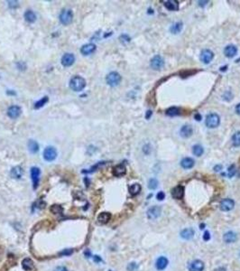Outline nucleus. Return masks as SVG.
I'll use <instances>...</instances> for the list:
<instances>
[{"label": "nucleus", "mask_w": 240, "mask_h": 271, "mask_svg": "<svg viewBox=\"0 0 240 271\" xmlns=\"http://www.w3.org/2000/svg\"><path fill=\"white\" fill-rule=\"evenodd\" d=\"M24 17L25 19V21L28 22V23H34L36 20V15L32 10H26L25 15H24Z\"/></svg>", "instance_id": "24"}, {"label": "nucleus", "mask_w": 240, "mask_h": 271, "mask_svg": "<svg viewBox=\"0 0 240 271\" xmlns=\"http://www.w3.org/2000/svg\"><path fill=\"white\" fill-rule=\"evenodd\" d=\"M168 265V259L165 257H160L156 260L155 266L158 270H164Z\"/></svg>", "instance_id": "21"}, {"label": "nucleus", "mask_w": 240, "mask_h": 271, "mask_svg": "<svg viewBox=\"0 0 240 271\" xmlns=\"http://www.w3.org/2000/svg\"><path fill=\"white\" fill-rule=\"evenodd\" d=\"M23 174H24V170L21 166H16V167L12 168L11 172H10L11 176L13 178H16V179H20L23 176Z\"/></svg>", "instance_id": "22"}, {"label": "nucleus", "mask_w": 240, "mask_h": 271, "mask_svg": "<svg viewBox=\"0 0 240 271\" xmlns=\"http://www.w3.org/2000/svg\"><path fill=\"white\" fill-rule=\"evenodd\" d=\"M210 239V232H209L208 231H206L204 232L203 240L204 241H208Z\"/></svg>", "instance_id": "42"}, {"label": "nucleus", "mask_w": 240, "mask_h": 271, "mask_svg": "<svg viewBox=\"0 0 240 271\" xmlns=\"http://www.w3.org/2000/svg\"><path fill=\"white\" fill-rule=\"evenodd\" d=\"M234 205H235L234 201L228 198V199H224L222 201L219 207H220V210L223 212H229L234 208Z\"/></svg>", "instance_id": "12"}, {"label": "nucleus", "mask_w": 240, "mask_h": 271, "mask_svg": "<svg viewBox=\"0 0 240 271\" xmlns=\"http://www.w3.org/2000/svg\"><path fill=\"white\" fill-rule=\"evenodd\" d=\"M181 236H182V239L187 240V241L192 240L194 236V231L192 230V229H191V228H189V229H184V230L181 232Z\"/></svg>", "instance_id": "26"}, {"label": "nucleus", "mask_w": 240, "mask_h": 271, "mask_svg": "<svg viewBox=\"0 0 240 271\" xmlns=\"http://www.w3.org/2000/svg\"><path fill=\"white\" fill-rule=\"evenodd\" d=\"M140 192H141V185L139 184H134L129 187V193L132 196L137 195Z\"/></svg>", "instance_id": "29"}, {"label": "nucleus", "mask_w": 240, "mask_h": 271, "mask_svg": "<svg viewBox=\"0 0 240 271\" xmlns=\"http://www.w3.org/2000/svg\"><path fill=\"white\" fill-rule=\"evenodd\" d=\"M48 100H49V99H48V97L47 96H45V97H44V98H42L41 100H39L37 102L35 103V110H38V109H40V108H42V107H44L45 104H46L47 102H48Z\"/></svg>", "instance_id": "32"}, {"label": "nucleus", "mask_w": 240, "mask_h": 271, "mask_svg": "<svg viewBox=\"0 0 240 271\" xmlns=\"http://www.w3.org/2000/svg\"><path fill=\"white\" fill-rule=\"evenodd\" d=\"M8 6H9L10 8H16L19 6L18 2L16 1H9L8 2Z\"/></svg>", "instance_id": "40"}, {"label": "nucleus", "mask_w": 240, "mask_h": 271, "mask_svg": "<svg viewBox=\"0 0 240 271\" xmlns=\"http://www.w3.org/2000/svg\"><path fill=\"white\" fill-rule=\"evenodd\" d=\"M53 271H68V269H67V268L61 266V267H57Z\"/></svg>", "instance_id": "43"}, {"label": "nucleus", "mask_w": 240, "mask_h": 271, "mask_svg": "<svg viewBox=\"0 0 240 271\" xmlns=\"http://www.w3.org/2000/svg\"><path fill=\"white\" fill-rule=\"evenodd\" d=\"M166 114L168 116H170V117H174V116H177V115L180 114V110L176 107H172V108H170V109L167 110Z\"/></svg>", "instance_id": "35"}, {"label": "nucleus", "mask_w": 240, "mask_h": 271, "mask_svg": "<svg viewBox=\"0 0 240 271\" xmlns=\"http://www.w3.org/2000/svg\"><path fill=\"white\" fill-rule=\"evenodd\" d=\"M126 173H127V168H126V166L123 164L116 166L113 169V175L115 176H117V177H120V176L125 175Z\"/></svg>", "instance_id": "16"}, {"label": "nucleus", "mask_w": 240, "mask_h": 271, "mask_svg": "<svg viewBox=\"0 0 240 271\" xmlns=\"http://www.w3.org/2000/svg\"><path fill=\"white\" fill-rule=\"evenodd\" d=\"M156 198L158 201H163V200L165 198V194H164V192H159V193L157 194Z\"/></svg>", "instance_id": "41"}, {"label": "nucleus", "mask_w": 240, "mask_h": 271, "mask_svg": "<svg viewBox=\"0 0 240 271\" xmlns=\"http://www.w3.org/2000/svg\"><path fill=\"white\" fill-rule=\"evenodd\" d=\"M28 150L32 153V154H35L39 151V145L37 143L36 141L33 140V139H30L28 141Z\"/></svg>", "instance_id": "27"}, {"label": "nucleus", "mask_w": 240, "mask_h": 271, "mask_svg": "<svg viewBox=\"0 0 240 271\" xmlns=\"http://www.w3.org/2000/svg\"><path fill=\"white\" fill-rule=\"evenodd\" d=\"M192 153L196 157H201V156L203 155L204 153L203 147L201 145H195L192 147Z\"/></svg>", "instance_id": "31"}, {"label": "nucleus", "mask_w": 240, "mask_h": 271, "mask_svg": "<svg viewBox=\"0 0 240 271\" xmlns=\"http://www.w3.org/2000/svg\"><path fill=\"white\" fill-rule=\"evenodd\" d=\"M150 65L152 67V69L155 70V71H159L161 69L164 68V58L160 55H155L152 58L151 60V63H150Z\"/></svg>", "instance_id": "6"}, {"label": "nucleus", "mask_w": 240, "mask_h": 271, "mask_svg": "<svg viewBox=\"0 0 240 271\" xmlns=\"http://www.w3.org/2000/svg\"><path fill=\"white\" fill-rule=\"evenodd\" d=\"M224 54L228 58H233L238 54V48L233 44H229L224 49Z\"/></svg>", "instance_id": "17"}, {"label": "nucleus", "mask_w": 240, "mask_h": 271, "mask_svg": "<svg viewBox=\"0 0 240 271\" xmlns=\"http://www.w3.org/2000/svg\"><path fill=\"white\" fill-rule=\"evenodd\" d=\"M181 166L184 169H190L192 168L194 166V160L191 157H185L182 160L181 162Z\"/></svg>", "instance_id": "23"}, {"label": "nucleus", "mask_w": 240, "mask_h": 271, "mask_svg": "<svg viewBox=\"0 0 240 271\" xmlns=\"http://www.w3.org/2000/svg\"><path fill=\"white\" fill-rule=\"evenodd\" d=\"M44 158L47 162H52L54 161L57 157V150L53 147H47L44 150Z\"/></svg>", "instance_id": "5"}, {"label": "nucleus", "mask_w": 240, "mask_h": 271, "mask_svg": "<svg viewBox=\"0 0 240 271\" xmlns=\"http://www.w3.org/2000/svg\"><path fill=\"white\" fill-rule=\"evenodd\" d=\"M50 210H51V212L53 214H62V212H63L62 207L61 205H59V204H53V205H52L51 208H50Z\"/></svg>", "instance_id": "33"}, {"label": "nucleus", "mask_w": 240, "mask_h": 271, "mask_svg": "<svg viewBox=\"0 0 240 271\" xmlns=\"http://www.w3.org/2000/svg\"><path fill=\"white\" fill-rule=\"evenodd\" d=\"M72 250H66L63 251L62 254H63V255H70V254H72Z\"/></svg>", "instance_id": "46"}, {"label": "nucleus", "mask_w": 240, "mask_h": 271, "mask_svg": "<svg viewBox=\"0 0 240 271\" xmlns=\"http://www.w3.org/2000/svg\"><path fill=\"white\" fill-rule=\"evenodd\" d=\"M152 114H153V112H152L151 110H148L147 112H146V114H145V119H149L151 118Z\"/></svg>", "instance_id": "45"}, {"label": "nucleus", "mask_w": 240, "mask_h": 271, "mask_svg": "<svg viewBox=\"0 0 240 271\" xmlns=\"http://www.w3.org/2000/svg\"><path fill=\"white\" fill-rule=\"evenodd\" d=\"M162 213V208L160 206H153L147 211V217L149 220H155Z\"/></svg>", "instance_id": "10"}, {"label": "nucleus", "mask_w": 240, "mask_h": 271, "mask_svg": "<svg viewBox=\"0 0 240 271\" xmlns=\"http://www.w3.org/2000/svg\"><path fill=\"white\" fill-rule=\"evenodd\" d=\"M94 259H95V261H100L101 260L100 259H99V256H95Z\"/></svg>", "instance_id": "48"}, {"label": "nucleus", "mask_w": 240, "mask_h": 271, "mask_svg": "<svg viewBox=\"0 0 240 271\" xmlns=\"http://www.w3.org/2000/svg\"><path fill=\"white\" fill-rule=\"evenodd\" d=\"M232 143L235 147H240V131L236 132L232 137Z\"/></svg>", "instance_id": "34"}, {"label": "nucleus", "mask_w": 240, "mask_h": 271, "mask_svg": "<svg viewBox=\"0 0 240 271\" xmlns=\"http://www.w3.org/2000/svg\"><path fill=\"white\" fill-rule=\"evenodd\" d=\"M137 269H138V266H137L136 263H135V262L130 263L129 265L127 266V269H128V271H136L137 270Z\"/></svg>", "instance_id": "37"}, {"label": "nucleus", "mask_w": 240, "mask_h": 271, "mask_svg": "<svg viewBox=\"0 0 240 271\" xmlns=\"http://www.w3.org/2000/svg\"><path fill=\"white\" fill-rule=\"evenodd\" d=\"M96 49H97L96 44H84L83 46L81 48V53L83 55H90L91 54H93L96 51Z\"/></svg>", "instance_id": "13"}, {"label": "nucleus", "mask_w": 240, "mask_h": 271, "mask_svg": "<svg viewBox=\"0 0 240 271\" xmlns=\"http://www.w3.org/2000/svg\"><path fill=\"white\" fill-rule=\"evenodd\" d=\"M22 267L25 270H31L34 269V262L31 259H25L22 262Z\"/></svg>", "instance_id": "28"}, {"label": "nucleus", "mask_w": 240, "mask_h": 271, "mask_svg": "<svg viewBox=\"0 0 240 271\" xmlns=\"http://www.w3.org/2000/svg\"><path fill=\"white\" fill-rule=\"evenodd\" d=\"M21 112H22V109L19 106L13 105V106H10L7 110V116L10 119H17L21 115Z\"/></svg>", "instance_id": "9"}, {"label": "nucleus", "mask_w": 240, "mask_h": 271, "mask_svg": "<svg viewBox=\"0 0 240 271\" xmlns=\"http://www.w3.org/2000/svg\"><path fill=\"white\" fill-rule=\"evenodd\" d=\"M220 123V118L216 113H210L206 117L205 124L209 128H216Z\"/></svg>", "instance_id": "2"}, {"label": "nucleus", "mask_w": 240, "mask_h": 271, "mask_svg": "<svg viewBox=\"0 0 240 271\" xmlns=\"http://www.w3.org/2000/svg\"><path fill=\"white\" fill-rule=\"evenodd\" d=\"M121 80H122L121 75L117 72H111L110 73L108 74L107 78H106L107 83L111 87H116V86L119 85Z\"/></svg>", "instance_id": "4"}, {"label": "nucleus", "mask_w": 240, "mask_h": 271, "mask_svg": "<svg viewBox=\"0 0 240 271\" xmlns=\"http://www.w3.org/2000/svg\"><path fill=\"white\" fill-rule=\"evenodd\" d=\"M111 219V214L109 213H101L98 216V221L99 223H102V224H106L108 223Z\"/></svg>", "instance_id": "25"}, {"label": "nucleus", "mask_w": 240, "mask_h": 271, "mask_svg": "<svg viewBox=\"0 0 240 271\" xmlns=\"http://www.w3.org/2000/svg\"><path fill=\"white\" fill-rule=\"evenodd\" d=\"M222 169V166L221 165H217L215 167H214V170L216 171V172H219V171H220Z\"/></svg>", "instance_id": "44"}, {"label": "nucleus", "mask_w": 240, "mask_h": 271, "mask_svg": "<svg viewBox=\"0 0 240 271\" xmlns=\"http://www.w3.org/2000/svg\"><path fill=\"white\" fill-rule=\"evenodd\" d=\"M40 175H41V170L39 167L34 166L31 168V178L33 181V185L34 189H36L39 185V180H40Z\"/></svg>", "instance_id": "7"}, {"label": "nucleus", "mask_w": 240, "mask_h": 271, "mask_svg": "<svg viewBox=\"0 0 240 271\" xmlns=\"http://www.w3.org/2000/svg\"><path fill=\"white\" fill-rule=\"evenodd\" d=\"M203 227H205V225H203V224L201 225V229H203Z\"/></svg>", "instance_id": "50"}, {"label": "nucleus", "mask_w": 240, "mask_h": 271, "mask_svg": "<svg viewBox=\"0 0 240 271\" xmlns=\"http://www.w3.org/2000/svg\"><path fill=\"white\" fill-rule=\"evenodd\" d=\"M204 263L200 259H196L189 265L190 271H203Z\"/></svg>", "instance_id": "14"}, {"label": "nucleus", "mask_w": 240, "mask_h": 271, "mask_svg": "<svg viewBox=\"0 0 240 271\" xmlns=\"http://www.w3.org/2000/svg\"><path fill=\"white\" fill-rule=\"evenodd\" d=\"M86 87V80L81 76H74L70 81V88L73 91H81Z\"/></svg>", "instance_id": "1"}, {"label": "nucleus", "mask_w": 240, "mask_h": 271, "mask_svg": "<svg viewBox=\"0 0 240 271\" xmlns=\"http://www.w3.org/2000/svg\"><path fill=\"white\" fill-rule=\"evenodd\" d=\"M235 174H236V167H235V166H231L228 170V175L229 177H233L235 175Z\"/></svg>", "instance_id": "38"}, {"label": "nucleus", "mask_w": 240, "mask_h": 271, "mask_svg": "<svg viewBox=\"0 0 240 271\" xmlns=\"http://www.w3.org/2000/svg\"><path fill=\"white\" fill-rule=\"evenodd\" d=\"M164 5L165 7V8L170 11H177L179 9V4L177 1L174 0H168V1H164Z\"/></svg>", "instance_id": "20"}, {"label": "nucleus", "mask_w": 240, "mask_h": 271, "mask_svg": "<svg viewBox=\"0 0 240 271\" xmlns=\"http://www.w3.org/2000/svg\"><path fill=\"white\" fill-rule=\"evenodd\" d=\"M237 240L238 236L234 231H228L223 236V241L226 243H234L237 241Z\"/></svg>", "instance_id": "18"}, {"label": "nucleus", "mask_w": 240, "mask_h": 271, "mask_svg": "<svg viewBox=\"0 0 240 271\" xmlns=\"http://www.w3.org/2000/svg\"><path fill=\"white\" fill-rule=\"evenodd\" d=\"M72 18H73V13L71 9H63L59 16L60 22L64 26H69L72 22Z\"/></svg>", "instance_id": "3"}, {"label": "nucleus", "mask_w": 240, "mask_h": 271, "mask_svg": "<svg viewBox=\"0 0 240 271\" xmlns=\"http://www.w3.org/2000/svg\"><path fill=\"white\" fill-rule=\"evenodd\" d=\"M157 186H158V181H157L156 178H152V179L149 180V182H148V187H149V189L155 190V189H156Z\"/></svg>", "instance_id": "36"}, {"label": "nucleus", "mask_w": 240, "mask_h": 271, "mask_svg": "<svg viewBox=\"0 0 240 271\" xmlns=\"http://www.w3.org/2000/svg\"><path fill=\"white\" fill-rule=\"evenodd\" d=\"M75 62V56L72 54L67 53L63 56L62 57V64L64 67H70Z\"/></svg>", "instance_id": "11"}, {"label": "nucleus", "mask_w": 240, "mask_h": 271, "mask_svg": "<svg viewBox=\"0 0 240 271\" xmlns=\"http://www.w3.org/2000/svg\"><path fill=\"white\" fill-rule=\"evenodd\" d=\"M182 23L181 22H178V23H175L174 25H173L170 28V31L172 34L173 35H176V34H179L182 30Z\"/></svg>", "instance_id": "30"}, {"label": "nucleus", "mask_w": 240, "mask_h": 271, "mask_svg": "<svg viewBox=\"0 0 240 271\" xmlns=\"http://www.w3.org/2000/svg\"><path fill=\"white\" fill-rule=\"evenodd\" d=\"M213 57H214V54L212 51L209 50V49H205L201 53V61L205 63V64H209L211 61H212Z\"/></svg>", "instance_id": "8"}, {"label": "nucleus", "mask_w": 240, "mask_h": 271, "mask_svg": "<svg viewBox=\"0 0 240 271\" xmlns=\"http://www.w3.org/2000/svg\"><path fill=\"white\" fill-rule=\"evenodd\" d=\"M172 195H173V198L178 199V200L182 199V197L184 195V188H183V186L178 185L175 188H173V191H172Z\"/></svg>", "instance_id": "15"}, {"label": "nucleus", "mask_w": 240, "mask_h": 271, "mask_svg": "<svg viewBox=\"0 0 240 271\" xmlns=\"http://www.w3.org/2000/svg\"><path fill=\"white\" fill-rule=\"evenodd\" d=\"M195 119H196V120H197V119H198V120H199V121H200V120H201V116H200V115H199V114H198V115H196V116H195Z\"/></svg>", "instance_id": "49"}, {"label": "nucleus", "mask_w": 240, "mask_h": 271, "mask_svg": "<svg viewBox=\"0 0 240 271\" xmlns=\"http://www.w3.org/2000/svg\"><path fill=\"white\" fill-rule=\"evenodd\" d=\"M192 133H193L192 128L191 126H189V125H184V126L181 128V130H180L181 136H182V138H190V137L192 135Z\"/></svg>", "instance_id": "19"}, {"label": "nucleus", "mask_w": 240, "mask_h": 271, "mask_svg": "<svg viewBox=\"0 0 240 271\" xmlns=\"http://www.w3.org/2000/svg\"><path fill=\"white\" fill-rule=\"evenodd\" d=\"M120 41L123 43V44H126V43H128L130 42V37L127 35H122L120 36Z\"/></svg>", "instance_id": "39"}, {"label": "nucleus", "mask_w": 240, "mask_h": 271, "mask_svg": "<svg viewBox=\"0 0 240 271\" xmlns=\"http://www.w3.org/2000/svg\"><path fill=\"white\" fill-rule=\"evenodd\" d=\"M236 112L238 113V115H240V103L239 104H238L237 107H236Z\"/></svg>", "instance_id": "47"}]
</instances>
